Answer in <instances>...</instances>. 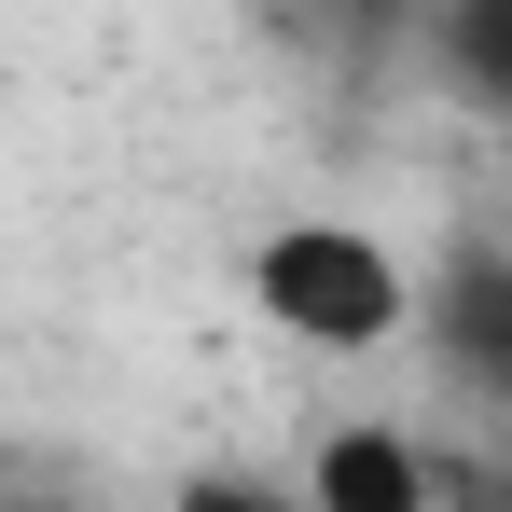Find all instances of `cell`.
I'll return each instance as SVG.
<instances>
[{"label": "cell", "mask_w": 512, "mask_h": 512, "mask_svg": "<svg viewBox=\"0 0 512 512\" xmlns=\"http://www.w3.org/2000/svg\"><path fill=\"white\" fill-rule=\"evenodd\" d=\"M250 305H263L291 346H333V360L416 333V277L374 250L360 222H277V236L250 250Z\"/></svg>", "instance_id": "cell-1"}, {"label": "cell", "mask_w": 512, "mask_h": 512, "mask_svg": "<svg viewBox=\"0 0 512 512\" xmlns=\"http://www.w3.org/2000/svg\"><path fill=\"white\" fill-rule=\"evenodd\" d=\"M429 499H443V471H429V443H402V416H346L305 457V512H429Z\"/></svg>", "instance_id": "cell-2"}, {"label": "cell", "mask_w": 512, "mask_h": 512, "mask_svg": "<svg viewBox=\"0 0 512 512\" xmlns=\"http://www.w3.org/2000/svg\"><path fill=\"white\" fill-rule=\"evenodd\" d=\"M443 346H457L471 374H499V250H471L443 277Z\"/></svg>", "instance_id": "cell-3"}, {"label": "cell", "mask_w": 512, "mask_h": 512, "mask_svg": "<svg viewBox=\"0 0 512 512\" xmlns=\"http://www.w3.org/2000/svg\"><path fill=\"white\" fill-rule=\"evenodd\" d=\"M291 14H305L319 42H346V56H374V42H388V28H402L416 0H291Z\"/></svg>", "instance_id": "cell-4"}, {"label": "cell", "mask_w": 512, "mask_h": 512, "mask_svg": "<svg viewBox=\"0 0 512 512\" xmlns=\"http://www.w3.org/2000/svg\"><path fill=\"white\" fill-rule=\"evenodd\" d=\"M180 512H305V499H277V485H236V471H194V485H180Z\"/></svg>", "instance_id": "cell-5"}]
</instances>
